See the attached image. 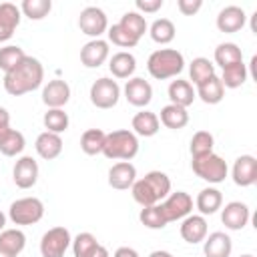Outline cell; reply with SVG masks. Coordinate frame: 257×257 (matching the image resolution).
I'll use <instances>...</instances> for the list:
<instances>
[{"instance_id":"6da1fadb","label":"cell","mask_w":257,"mask_h":257,"mask_svg":"<svg viewBox=\"0 0 257 257\" xmlns=\"http://www.w3.org/2000/svg\"><path fill=\"white\" fill-rule=\"evenodd\" d=\"M44 80V66L34 56H24L12 70L4 74V90L12 96H22L26 92L36 90Z\"/></svg>"},{"instance_id":"7a4b0ae2","label":"cell","mask_w":257,"mask_h":257,"mask_svg":"<svg viewBox=\"0 0 257 257\" xmlns=\"http://www.w3.org/2000/svg\"><path fill=\"white\" fill-rule=\"evenodd\" d=\"M133 199L141 207H151L161 203L171 193V179L163 171H149L143 179H137L131 187Z\"/></svg>"},{"instance_id":"3957f363","label":"cell","mask_w":257,"mask_h":257,"mask_svg":"<svg viewBox=\"0 0 257 257\" xmlns=\"http://www.w3.org/2000/svg\"><path fill=\"white\" fill-rule=\"evenodd\" d=\"M183 68H185V58L175 48H159L147 60V70L157 80L175 78L183 72Z\"/></svg>"},{"instance_id":"277c9868","label":"cell","mask_w":257,"mask_h":257,"mask_svg":"<svg viewBox=\"0 0 257 257\" xmlns=\"http://www.w3.org/2000/svg\"><path fill=\"white\" fill-rule=\"evenodd\" d=\"M139 153V139L128 128H118L112 133H106L102 155L110 161H131Z\"/></svg>"},{"instance_id":"5b68a950","label":"cell","mask_w":257,"mask_h":257,"mask_svg":"<svg viewBox=\"0 0 257 257\" xmlns=\"http://www.w3.org/2000/svg\"><path fill=\"white\" fill-rule=\"evenodd\" d=\"M191 169H193V173L199 179L207 181L209 185H219L229 175L227 163L219 155H215V153H209V155H203V157L193 159L191 161Z\"/></svg>"},{"instance_id":"8992f818","label":"cell","mask_w":257,"mask_h":257,"mask_svg":"<svg viewBox=\"0 0 257 257\" xmlns=\"http://www.w3.org/2000/svg\"><path fill=\"white\" fill-rule=\"evenodd\" d=\"M44 217V203L38 197H22L10 203L8 219L14 225H34Z\"/></svg>"},{"instance_id":"52a82bcc","label":"cell","mask_w":257,"mask_h":257,"mask_svg":"<svg viewBox=\"0 0 257 257\" xmlns=\"http://www.w3.org/2000/svg\"><path fill=\"white\" fill-rule=\"evenodd\" d=\"M88 96H90V102H92L96 108L106 110V108L116 106V102H118V98H120V86H118L116 80H112V78H108V76H100V78H96V80L90 84Z\"/></svg>"},{"instance_id":"ba28073f","label":"cell","mask_w":257,"mask_h":257,"mask_svg":"<svg viewBox=\"0 0 257 257\" xmlns=\"http://www.w3.org/2000/svg\"><path fill=\"white\" fill-rule=\"evenodd\" d=\"M163 209V215L167 219V223L171 221H183L185 217H189L193 213V197L185 191H175L169 193L163 203H159Z\"/></svg>"},{"instance_id":"9c48e42d","label":"cell","mask_w":257,"mask_h":257,"mask_svg":"<svg viewBox=\"0 0 257 257\" xmlns=\"http://www.w3.org/2000/svg\"><path fill=\"white\" fill-rule=\"evenodd\" d=\"M70 243H72V237L66 227H52L40 239V255L42 257H64Z\"/></svg>"},{"instance_id":"30bf717a","label":"cell","mask_w":257,"mask_h":257,"mask_svg":"<svg viewBox=\"0 0 257 257\" xmlns=\"http://www.w3.org/2000/svg\"><path fill=\"white\" fill-rule=\"evenodd\" d=\"M78 28L82 34L90 36L92 40L94 38H100L106 30H108V20H106V14L104 10H100L98 6H86L80 10V16H78Z\"/></svg>"},{"instance_id":"8fae6325","label":"cell","mask_w":257,"mask_h":257,"mask_svg":"<svg viewBox=\"0 0 257 257\" xmlns=\"http://www.w3.org/2000/svg\"><path fill=\"white\" fill-rule=\"evenodd\" d=\"M122 92H124L126 102L133 104V106H137V108H145L153 100V86H151L149 80H145L141 76L128 78L126 84H124V88H122Z\"/></svg>"},{"instance_id":"7c38bea8","label":"cell","mask_w":257,"mask_h":257,"mask_svg":"<svg viewBox=\"0 0 257 257\" xmlns=\"http://www.w3.org/2000/svg\"><path fill=\"white\" fill-rule=\"evenodd\" d=\"M233 183L237 187H251L257 183V159L253 155H241L235 159L231 169Z\"/></svg>"},{"instance_id":"4fadbf2b","label":"cell","mask_w":257,"mask_h":257,"mask_svg":"<svg viewBox=\"0 0 257 257\" xmlns=\"http://www.w3.org/2000/svg\"><path fill=\"white\" fill-rule=\"evenodd\" d=\"M12 179H14V185L18 189H32L38 181V163L28 155L20 157L14 163Z\"/></svg>"},{"instance_id":"5bb4252c","label":"cell","mask_w":257,"mask_h":257,"mask_svg":"<svg viewBox=\"0 0 257 257\" xmlns=\"http://www.w3.org/2000/svg\"><path fill=\"white\" fill-rule=\"evenodd\" d=\"M251 219V211L241 201H231L221 207V221L229 231H241Z\"/></svg>"},{"instance_id":"9a60e30c","label":"cell","mask_w":257,"mask_h":257,"mask_svg":"<svg viewBox=\"0 0 257 257\" xmlns=\"http://www.w3.org/2000/svg\"><path fill=\"white\" fill-rule=\"evenodd\" d=\"M108 54H110L108 42L102 40V38H94V40H88L80 48V62L86 68H98L100 64L106 62Z\"/></svg>"},{"instance_id":"2e32d148","label":"cell","mask_w":257,"mask_h":257,"mask_svg":"<svg viewBox=\"0 0 257 257\" xmlns=\"http://www.w3.org/2000/svg\"><path fill=\"white\" fill-rule=\"evenodd\" d=\"M70 100V86L62 78H52L42 88V102L48 108H62Z\"/></svg>"},{"instance_id":"e0dca14e","label":"cell","mask_w":257,"mask_h":257,"mask_svg":"<svg viewBox=\"0 0 257 257\" xmlns=\"http://www.w3.org/2000/svg\"><path fill=\"white\" fill-rule=\"evenodd\" d=\"M137 181V167L131 161H118L108 169V185L116 191H126Z\"/></svg>"},{"instance_id":"ac0fdd59","label":"cell","mask_w":257,"mask_h":257,"mask_svg":"<svg viewBox=\"0 0 257 257\" xmlns=\"http://www.w3.org/2000/svg\"><path fill=\"white\" fill-rule=\"evenodd\" d=\"M247 22V14L241 6H225L219 14H217V28L225 34H233V32H239Z\"/></svg>"},{"instance_id":"d6986e66","label":"cell","mask_w":257,"mask_h":257,"mask_svg":"<svg viewBox=\"0 0 257 257\" xmlns=\"http://www.w3.org/2000/svg\"><path fill=\"white\" fill-rule=\"evenodd\" d=\"M207 221L203 215H189L183 219L181 227H179V233L181 237L191 243V245H197V243H203L205 237H207Z\"/></svg>"},{"instance_id":"ffe728a7","label":"cell","mask_w":257,"mask_h":257,"mask_svg":"<svg viewBox=\"0 0 257 257\" xmlns=\"http://www.w3.org/2000/svg\"><path fill=\"white\" fill-rule=\"evenodd\" d=\"M22 18L20 6L12 2H2L0 4V42H6L14 36V30L18 28Z\"/></svg>"},{"instance_id":"44dd1931","label":"cell","mask_w":257,"mask_h":257,"mask_svg":"<svg viewBox=\"0 0 257 257\" xmlns=\"http://www.w3.org/2000/svg\"><path fill=\"white\" fill-rule=\"evenodd\" d=\"M231 251H233V241L223 231L209 233L203 241L205 257H231Z\"/></svg>"},{"instance_id":"7402d4cb","label":"cell","mask_w":257,"mask_h":257,"mask_svg":"<svg viewBox=\"0 0 257 257\" xmlns=\"http://www.w3.org/2000/svg\"><path fill=\"white\" fill-rule=\"evenodd\" d=\"M26 247V235L20 229L0 231V257H18Z\"/></svg>"},{"instance_id":"603a6c76","label":"cell","mask_w":257,"mask_h":257,"mask_svg":"<svg viewBox=\"0 0 257 257\" xmlns=\"http://www.w3.org/2000/svg\"><path fill=\"white\" fill-rule=\"evenodd\" d=\"M167 94H169L171 104H177V106H183V108L193 104V100L197 98V92H195L193 84L189 80H183V78L171 80V84L167 88Z\"/></svg>"},{"instance_id":"cb8c5ba5","label":"cell","mask_w":257,"mask_h":257,"mask_svg":"<svg viewBox=\"0 0 257 257\" xmlns=\"http://www.w3.org/2000/svg\"><path fill=\"white\" fill-rule=\"evenodd\" d=\"M34 149H36L38 157H42L44 161H52V159L60 157V153H62V137L44 131L36 137Z\"/></svg>"},{"instance_id":"d4e9b609","label":"cell","mask_w":257,"mask_h":257,"mask_svg":"<svg viewBox=\"0 0 257 257\" xmlns=\"http://www.w3.org/2000/svg\"><path fill=\"white\" fill-rule=\"evenodd\" d=\"M26 139L20 131L10 126H0V153L4 157H16L24 151Z\"/></svg>"},{"instance_id":"484cf974","label":"cell","mask_w":257,"mask_h":257,"mask_svg":"<svg viewBox=\"0 0 257 257\" xmlns=\"http://www.w3.org/2000/svg\"><path fill=\"white\" fill-rule=\"evenodd\" d=\"M108 70L114 78H133L137 70V58L126 50L114 52L108 60Z\"/></svg>"},{"instance_id":"4316f807","label":"cell","mask_w":257,"mask_h":257,"mask_svg":"<svg viewBox=\"0 0 257 257\" xmlns=\"http://www.w3.org/2000/svg\"><path fill=\"white\" fill-rule=\"evenodd\" d=\"M195 207L199 209V213L205 215H213L223 207V195L219 189L215 187H205L199 191L197 199H195Z\"/></svg>"},{"instance_id":"83f0119b","label":"cell","mask_w":257,"mask_h":257,"mask_svg":"<svg viewBox=\"0 0 257 257\" xmlns=\"http://www.w3.org/2000/svg\"><path fill=\"white\" fill-rule=\"evenodd\" d=\"M195 92H197V96L205 104H219L223 100V96H225V86H223L221 78L215 74V76L207 78L205 82L197 84V90Z\"/></svg>"},{"instance_id":"f1b7e54d","label":"cell","mask_w":257,"mask_h":257,"mask_svg":"<svg viewBox=\"0 0 257 257\" xmlns=\"http://www.w3.org/2000/svg\"><path fill=\"white\" fill-rule=\"evenodd\" d=\"M133 133L139 135V137H155L161 128V122H159V116L151 110H141L133 116Z\"/></svg>"},{"instance_id":"f546056e","label":"cell","mask_w":257,"mask_h":257,"mask_svg":"<svg viewBox=\"0 0 257 257\" xmlns=\"http://www.w3.org/2000/svg\"><path fill=\"white\" fill-rule=\"evenodd\" d=\"M161 124H165L167 128H173V131H179L183 126L189 124V112L187 108L183 106H177V104H167L161 108V118H159Z\"/></svg>"},{"instance_id":"4dcf8cb0","label":"cell","mask_w":257,"mask_h":257,"mask_svg":"<svg viewBox=\"0 0 257 257\" xmlns=\"http://www.w3.org/2000/svg\"><path fill=\"white\" fill-rule=\"evenodd\" d=\"M237 62H243V52L235 42H221L215 48V64H219L221 68H227Z\"/></svg>"},{"instance_id":"1f68e13d","label":"cell","mask_w":257,"mask_h":257,"mask_svg":"<svg viewBox=\"0 0 257 257\" xmlns=\"http://www.w3.org/2000/svg\"><path fill=\"white\" fill-rule=\"evenodd\" d=\"M247 76H249L247 64L245 62H237V64H231V66L223 68V72H221L219 78H221V82H223L225 88H239V86L245 84Z\"/></svg>"},{"instance_id":"d6a6232c","label":"cell","mask_w":257,"mask_h":257,"mask_svg":"<svg viewBox=\"0 0 257 257\" xmlns=\"http://www.w3.org/2000/svg\"><path fill=\"white\" fill-rule=\"evenodd\" d=\"M104 139H106V133L100 131V128H86L80 137V149L84 155H98L102 153V147H104Z\"/></svg>"},{"instance_id":"836d02e7","label":"cell","mask_w":257,"mask_h":257,"mask_svg":"<svg viewBox=\"0 0 257 257\" xmlns=\"http://www.w3.org/2000/svg\"><path fill=\"white\" fill-rule=\"evenodd\" d=\"M118 24H120V26H122V28H124L128 34H133L137 40H141V38L145 36V32L149 30V24H147L145 16H143V14H139L137 10L124 12V14L120 16Z\"/></svg>"},{"instance_id":"e575fe53","label":"cell","mask_w":257,"mask_h":257,"mask_svg":"<svg viewBox=\"0 0 257 257\" xmlns=\"http://www.w3.org/2000/svg\"><path fill=\"white\" fill-rule=\"evenodd\" d=\"M149 34H151V38L157 44H169V42H173V38L177 34V28H175L173 20H169V18H157L149 26Z\"/></svg>"},{"instance_id":"d590c367","label":"cell","mask_w":257,"mask_h":257,"mask_svg":"<svg viewBox=\"0 0 257 257\" xmlns=\"http://www.w3.org/2000/svg\"><path fill=\"white\" fill-rule=\"evenodd\" d=\"M189 76H191L193 84L197 86V84L205 82L207 78L215 76V64L209 58H205V56H197L189 64Z\"/></svg>"},{"instance_id":"8d00e7d4","label":"cell","mask_w":257,"mask_h":257,"mask_svg":"<svg viewBox=\"0 0 257 257\" xmlns=\"http://www.w3.org/2000/svg\"><path fill=\"white\" fill-rule=\"evenodd\" d=\"M42 122H44V128L48 133H54V135H60L68 128L70 120H68V114L64 112V108H48L42 116Z\"/></svg>"},{"instance_id":"74e56055","label":"cell","mask_w":257,"mask_h":257,"mask_svg":"<svg viewBox=\"0 0 257 257\" xmlns=\"http://www.w3.org/2000/svg\"><path fill=\"white\" fill-rule=\"evenodd\" d=\"M139 221H141L147 229H155V231L169 225L159 203H157V205H151V207H143L141 213H139Z\"/></svg>"},{"instance_id":"f35d334b","label":"cell","mask_w":257,"mask_h":257,"mask_svg":"<svg viewBox=\"0 0 257 257\" xmlns=\"http://www.w3.org/2000/svg\"><path fill=\"white\" fill-rule=\"evenodd\" d=\"M98 245H100V243L96 241V237H94L92 233H88V231L78 233V235L72 239V243H70L74 257H90V255L96 251Z\"/></svg>"},{"instance_id":"ab89813d","label":"cell","mask_w":257,"mask_h":257,"mask_svg":"<svg viewBox=\"0 0 257 257\" xmlns=\"http://www.w3.org/2000/svg\"><path fill=\"white\" fill-rule=\"evenodd\" d=\"M213 147H215V139L209 131H197L191 139V157L197 159V157H203V155H209L213 153Z\"/></svg>"},{"instance_id":"60d3db41","label":"cell","mask_w":257,"mask_h":257,"mask_svg":"<svg viewBox=\"0 0 257 257\" xmlns=\"http://www.w3.org/2000/svg\"><path fill=\"white\" fill-rule=\"evenodd\" d=\"M52 2L50 0H24L20 4V12L30 20H42L50 14Z\"/></svg>"},{"instance_id":"b9f144b4","label":"cell","mask_w":257,"mask_h":257,"mask_svg":"<svg viewBox=\"0 0 257 257\" xmlns=\"http://www.w3.org/2000/svg\"><path fill=\"white\" fill-rule=\"evenodd\" d=\"M24 56H26V52L18 44H6V46H2L0 48V68L4 70V74L8 70H12Z\"/></svg>"},{"instance_id":"7bdbcfd3","label":"cell","mask_w":257,"mask_h":257,"mask_svg":"<svg viewBox=\"0 0 257 257\" xmlns=\"http://www.w3.org/2000/svg\"><path fill=\"white\" fill-rule=\"evenodd\" d=\"M106 34H108V40H110L114 46H118V48H135V46L139 44V40H137L133 34H128L118 22L112 24Z\"/></svg>"},{"instance_id":"ee69618b","label":"cell","mask_w":257,"mask_h":257,"mask_svg":"<svg viewBox=\"0 0 257 257\" xmlns=\"http://www.w3.org/2000/svg\"><path fill=\"white\" fill-rule=\"evenodd\" d=\"M177 8L185 16H193L203 8V0H177Z\"/></svg>"},{"instance_id":"f6af8a7d","label":"cell","mask_w":257,"mask_h":257,"mask_svg":"<svg viewBox=\"0 0 257 257\" xmlns=\"http://www.w3.org/2000/svg\"><path fill=\"white\" fill-rule=\"evenodd\" d=\"M163 4H165L163 0H137V2H135L139 14H141V12H145V14H153V12L161 10Z\"/></svg>"},{"instance_id":"bcb514c9","label":"cell","mask_w":257,"mask_h":257,"mask_svg":"<svg viewBox=\"0 0 257 257\" xmlns=\"http://www.w3.org/2000/svg\"><path fill=\"white\" fill-rule=\"evenodd\" d=\"M112 257H141L133 247H118Z\"/></svg>"},{"instance_id":"7dc6e473","label":"cell","mask_w":257,"mask_h":257,"mask_svg":"<svg viewBox=\"0 0 257 257\" xmlns=\"http://www.w3.org/2000/svg\"><path fill=\"white\" fill-rule=\"evenodd\" d=\"M0 126H10V112L0 106Z\"/></svg>"},{"instance_id":"c3c4849f","label":"cell","mask_w":257,"mask_h":257,"mask_svg":"<svg viewBox=\"0 0 257 257\" xmlns=\"http://www.w3.org/2000/svg\"><path fill=\"white\" fill-rule=\"evenodd\" d=\"M90 257H110V255H108V249H106L104 245H98V247H96V251H94Z\"/></svg>"},{"instance_id":"681fc988","label":"cell","mask_w":257,"mask_h":257,"mask_svg":"<svg viewBox=\"0 0 257 257\" xmlns=\"http://www.w3.org/2000/svg\"><path fill=\"white\" fill-rule=\"evenodd\" d=\"M149 257H173V253H169V251H163V249H157V251H153Z\"/></svg>"},{"instance_id":"f907efd6","label":"cell","mask_w":257,"mask_h":257,"mask_svg":"<svg viewBox=\"0 0 257 257\" xmlns=\"http://www.w3.org/2000/svg\"><path fill=\"white\" fill-rule=\"evenodd\" d=\"M6 229V215L0 211V231H4Z\"/></svg>"},{"instance_id":"816d5d0a","label":"cell","mask_w":257,"mask_h":257,"mask_svg":"<svg viewBox=\"0 0 257 257\" xmlns=\"http://www.w3.org/2000/svg\"><path fill=\"white\" fill-rule=\"evenodd\" d=\"M239 257H255V255H251V253H245V255H239Z\"/></svg>"}]
</instances>
